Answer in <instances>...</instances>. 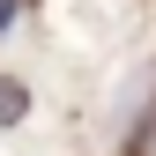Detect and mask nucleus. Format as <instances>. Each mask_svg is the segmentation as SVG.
Here are the masks:
<instances>
[{"label": "nucleus", "instance_id": "nucleus-2", "mask_svg": "<svg viewBox=\"0 0 156 156\" xmlns=\"http://www.w3.org/2000/svg\"><path fill=\"white\" fill-rule=\"evenodd\" d=\"M134 156H156V119L141 126V141H134Z\"/></svg>", "mask_w": 156, "mask_h": 156}, {"label": "nucleus", "instance_id": "nucleus-1", "mask_svg": "<svg viewBox=\"0 0 156 156\" xmlns=\"http://www.w3.org/2000/svg\"><path fill=\"white\" fill-rule=\"evenodd\" d=\"M30 112V97H23V82H0V126H15Z\"/></svg>", "mask_w": 156, "mask_h": 156}, {"label": "nucleus", "instance_id": "nucleus-3", "mask_svg": "<svg viewBox=\"0 0 156 156\" xmlns=\"http://www.w3.org/2000/svg\"><path fill=\"white\" fill-rule=\"evenodd\" d=\"M15 15H23V0H0V30H15Z\"/></svg>", "mask_w": 156, "mask_h": 156}]
</instances>
